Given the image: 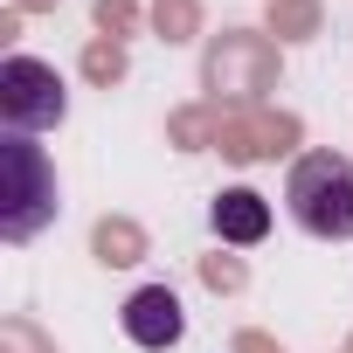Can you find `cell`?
<instances>
[{
    "mask_svg": "<svg viewBox=\"0 0 353 353\" xmlns=\"http://www.w3.org/2000/svg\"><path fill=\"white\" fill-rule=\"evenodd\" d=\"M56 215H63V188H56L49 152L8 132L0 139V243H35Z\"/></svg>",
    "mask_w": 353,
    "mask_h": 353,
    "instance_id": "cell-1",
    "label": "cell"
},
{
    "mask_svg": "<svg viewBox=\"0 0 353 353\" xmlns=\"http://www.w3.org/2000/svg\"><path fill=\"white\" fill-rule=\"evenodd\" d=\"M284 208L319 243H353V152H305L284 173Z\"/></svg>",
    "mask_w": 353,
    "mask_h": 353,
    "instance_id": "cell-2",
    "label": "cell"
},
{
    "mask_svg": "<svg viewBox=\"0 0 353 353\" xmlns=\"http://www.w3.org/2000/svg\"><path fill=\"white\" fill-rule=\"evenodd\" d=\"M70 118V83L56 77V63L42 56H8L0 63V125L35 139V132H56Z\"/></svg>",
    "mask_w": 353,
    "mask_h": 353,
    "instance_id": "cell-3",
    "label": "cell"
},
{
    "mask_svg": "<svg viewBox=\"0 0 353 353\" xmlns=\"http://www.w3.org/2000/svg\"><path fill=\"white\" fill-rule=\"evenodd\" d=\"M118 325H125V339H132V346H145V353H166V346H181V332H188V312H181V298H173L166 284H145V291H132V298H125Z\"/></svg>",
    "mask_w": 353,
    "mask_h": 353,
    "instance_id": "cell-4",
    "label": "cell"
},
{
    "mask_svg": "<svg viewBox=\"0 0 353 353\" xmlns=\"http://www.w3.org/2000/svg\"><path fill=\"white\" fill-rule=\"evenodd\" d=\"M208 222H215V236L222 243H263L270 236V201L256 194V188H222L215 194V208H208Z\"/></svg>",
    "mask_w": 353,
    "mask_h": 353,
    "instance_id": "cell-5",
    "label": "cell"
}]
</instances>
